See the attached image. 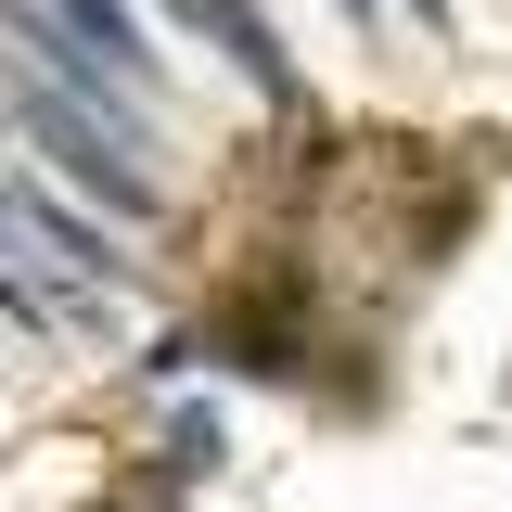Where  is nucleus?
<instances>
[{
  "instance_id": "1",
  "label": "nucleus",
  "mask_w": 512,
  "mask_h": 512,
  "mask_svg": "<svg viewBox=\"0 0 512 512\" xmlns=\"http://www.w3.org/2000/svg\"><path fill=\"white\" fill-rule=\"evenodd\" d=\"M26 128H39V154H52L64 180H90L116 218H154V180L128 167V128H103L77 90H52V77H39V90H26Z\"/></svg>"
},
{
  "instance_id": "2",
  "label": "nucleus",
  "mask_w": 512,
  "mask_h": 512,
  "mask_svg": "<svg viewBox=\"0 0 512 512\" xmlns=\"http://www.w3.org/2000/svg\"><path fill=\"white\" fill-rule=\"evenodd\" d=\"M0 231H13L26 256H52V269H64V295H103V282L128 269V256H103V231H90V218H64L52 192H39V180H13V167H0Z\"/></svg>"
},
{
  "instance_id": "3",
  "label": "nucleus",
  "mask_w": 512,
  "mask_h": 512,
  "mask_svg": "<svg viewBox=\"0 0 512 512\" xmlns=\"http://www.w3.org/2000/svg\"><path fill=\"white\" fill-rule=\"evenodd\" d=\"M167 13H180V26H205V39L244 64L256 90H282V39H269V13H256V0H167Z\"/></svg>"
},
{
  "instance_id": "4",
  "label": "nucleus",
  "mask_w": 512,
  "mask_h": 512,
  "mask_svg": "<svg viewBox=\"0 0 512 512\" xmlns=\"http://www.w3.org/2000/svg\"><path fill=\"white\" fill-rule=\"evenodd\" d=\"M39 13H52V26H64V39H77L90 64H103V77H128V90L154 77V52H141V26H128L116 0H39Z\"/></svg>"
},
{
  "instance_id": "5",
  "label": "nucleus",
  "mask_w": 512,
  "mask_h": 512,
  "mask_svg": "<svg viewBox=\"0 0 512 512\" xmlns=\"http://www.w3.org/2000/svg\"><path fill=\"white\" fill-rule=\"evenodd\" d=\"M346 13H372V0H346Z\"/></svg>"
}]
</instances>
